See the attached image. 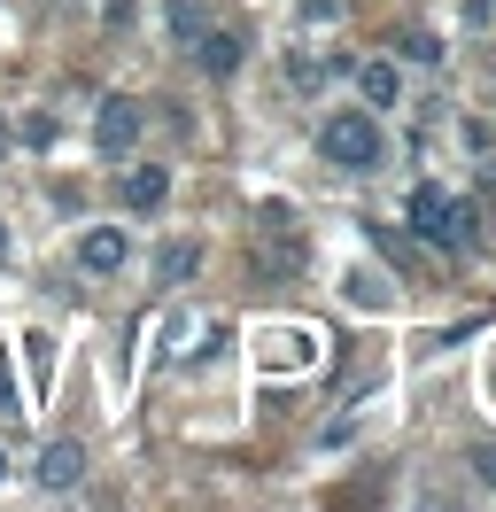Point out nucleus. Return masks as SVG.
Segmentation results:
<instances>
[{"instance_id": "16", "label": "nucleus", "mask_w": 496, "mask_h": 512, "mask_svg": "<svg viewBox=\"0 0 496 512\" xmlns=\"http://www.w3.org/2000/svg\"><path fill=\"white\" fill-rule=\"evenodd\" d=\"M0 264H8V218H0Z\"/></svg>"}, {"instance_id": "13", "label": "nucleus", "mask_w": 496, "mask_h": 512, "mask_svg": "<svg viewBox=\"0 0 496 512\" xmlns=\"http://www.w3.org/2000/svg\"><path fill=\"white\" fill-rule=\"evenodd\" d=\"M349 303H388V288H372L365 272H349Z\"/></svg>"}, {"instance_id": "17", "label": "nucleus", "mask_w": 496, "mask_h": 512, "mask_svg": "<svg viewBox=\"0 0 496 512\" xmlns=\"http://www.w3.org/2000/svg\"><path fill=\"white\" fill-rule=\"evenodd\" d=\"M0 474H8V458H0Z\"/></svg>"}, {"instance_id": "9", "label": "nucleus", "mask_w": 496, "mask_h": 512, "mask_svg": "<svg viewBox=\"0 0 496 512\" xmlns=\"http://www.w3.org/2000/svg\"><path fill=\"white\" fill-rule=\"evenodd\" d=\"M365 233H372V249L388 256V264H403V272H411V264H419V241H411V233H396V225H380V218H372Z\"/></svg>"}, {"instance_id": "8", "label": "nucleus", "mask_w": 496, "mask_h": 512, "mask_svg": "<svg viewBox=\"0 0 496 512\" xmlns=\"http://www.w3.org/2000/svg\"><path fill=\"white\" fill-rule=\"evenodd\" d=\"M357 94H365L372 109L388 117V109L403 101V78H396V63H365V70H357Z\"/></svg>"}, {"instance_id": "12", "label": "nucleus", "mask_w": 496, "mask_h": 512, "mask_svg": "<svg viewBox=\"0 0 496 512\" xmlns=\"http://www.w3.org/2000/svg\"><path fill=\"white\" fill-rule=\"evenodd\" d=\"M194 272V241H179V249H163V280H186Z\"/></svg>"}, {"instance_id": "14", "label": "nucleus", "mask_w": 496, "mask_h": 512, "mask_svg": "<svg viewBox=\"0 0 496 512\" xmlns=\"http://www.w3.org/2000/svg\"><path fill=\"white\" fill-rule=\"evenodd\" d=\"M0 412H8V419L24 412V404H16V373H8V357H0Z\"/></svg>"}, {"instance_id": "15", "label": "nucleus", "mask_w": 496, "mask_h": 512, "mask_svg": "<svg viewBox=\"0 0 496 512\" xmlns=\"http://www.w3.org/2000/svg\"><path fill=\"white\" fill-rule=\"evenodd\" d=\"M473 466H481V481H489V489H496V443L481 450V458H473Z\"/></svg>"}, {"instance_id": "3", "label": "nucleus", "mask_w": 496, "mask_h": 512, "mask_svg": "<svg viewBox=\"0 0 496 512\" xmlns=\"http://www.w3.org/2000/svg\"><path fill=\"white\" fill-rule=\"evenodd\" d=\"M93 140H101V156H132V140H140V109H132V94H109V101H101Z\"/></svg>"}, {"instance_id": "1", "label": "nucleus", "mask_w": 496, "mask_h": 512, "mask_svg": "<svg viewBox=\"0 0 496 512\" xmlns=\"http://www.w3.org/2000/svg\"><path fill=\"white\" fill-rule=\"evenodd\" d=\"M318 156L341 163V171H372V163H388V140L372 125V109H334L318 125Z\"/></svg>"}, {"instance_id": "11", "label": "nucleus", "mask_w": 496, "mask_h": 512, "mask_svg": "<svg viewBox=\"0 0 496 512\" xmlns=\"http://www.w3.org/2000/svg\"><path fill=\"white\" fill-rule=\"evenodd\" d=\"M403 55H411V63H442V39L434 32H403Z\"/></svg>"}, {"instance_id": "4", "label": "nucleus", "mask_w": 496, "mask_h": 512, "mask_svg": "<svg viewBox=\"0 0 496 512\" xmlns=\"http://www.w3.org/2000/svg\"><path fill=\"white\" fill-rule=\"evenodd\" d=\"M124 256H132V241H124V225H93V233H78V272H93V280H109V272H124Z\"/></svg>"}, {"instance_id": "7", "label": "nucleus", "mask_w": 496, "mask_h": 512, "mask_svg": "<svg viewBox=\"0 0 496 512\" xmlns=\"http://www.w3.org/2000/svg\"><path fill=\"white\" fill-rule=\"evenodd\" d=\"M163 194H171V171H163V163H132V171H124V210H155Z\"/></svg>"}, {"instance_id": "10", "label": "nucleus", "mask_w": 496, "mask_h": 512, "mask_svg": "<svg viewBox=\"0 0 496 512\" xmlns=\"http://www.w3.org/2000/svg\"><path fill=\"white\" fill-rule=\"evenodd\" d=\"M171 39H186V47L202 39V0H171Z\"/></svg>"}, {"instance_id": "6", "label": "nucleus", "mask_w": 496, "mask_h": 512, "mask_svg": "<svg viewBox=\"0 0 496 512\" xmlns=\"http://www.w3.org/2000/svg\"><path fill=\"white\" fill-rule=\"evenodd\" d=\"M194 55H202V70H210V78H233V70H241V55H248V39H241V32H202V39H194Z\"/></svg>"}, {"instance_id": "2", "label": "nucleus", "mask_w": 496, "mask_h": 512, "mask_svg": "<svg viewBox=\"0 0 496 512\" xmlns=\"http://www.w3.org/2000/svg\"><path fill=\"white\" fill-rule=\"evenodd\" d=\"M411 233L427 249H473V202H458L427 179V187H411Z\"/></svg>"}, {"instance_id": "5", "label": "nucleus", "mask_w": 496, "mask_h": 512, "mask_svg": "<svg viewBox=\"0 0 496 512\" xmlns=\"http://www.w3.org/2000/svg\"><path fill=\"white\" fill-rule=\"evenodd\" d=\"M31 474H39V489H78V481H86V443H70V435H62V443H47Z\"/></svg>"}]
</instances>
